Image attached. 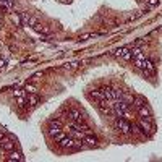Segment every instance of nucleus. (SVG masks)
Returning a JSON list of instances; mask_svg holds the SVG:
<instances>
[{
  "label": "nucleus",
  "instance_id": "nucleus-26",
  "mask_svg": "<svg viewBox=\"0 0 162 162\" xmlns=\"http://www.w3.org/2000/svg\"><path fill=\"white\" fill-rule=\"evenodd\" d=\"M4 135H5V131H4V130H0V141L4 139Z\"/></svg>",
  "mask_w": 162,
  "mask_h": 162
},
{
  "label": "nucleus",
  "instance_id": "nucleus-11",
  "mask_svg": "<svg viewBox=\"0 0 162 162\" xmlns=\"http://www.w3.org/2000/svg\"><path fill=\"white\" fill-rule=\"evenodd\" d=\"M23 159H25V157H23L21 152L15 151V149H13V151H10V154H8V161H11V162H13V161H23Z\"/></svg>",
  "mask_w": 162,
  "mask_h": 162
},
{
  "label": "nucleus",
  "instance_id": "nucleus-15",
  "mask_svg": "<svg viewBox=\"0 0 162 162\" xmlns=\"http://www.w3.org/2000/svg\"><path fill=\"white\" fill-rule=\"evenodd\" d=\"M32 28H34L37 32H42V34H50V31H49V29H47V28H44V26H42V25H39V23H37L36 26H32Z\"/></svg>",
  "mask_w": 162,
  "mask_h": 162
},
{
  "label": "nucleus",
  "instance_id": "nucleus-6",
  "mask_svg": "<svg viewBox=\"0 0 162 162\" xmlns=\"http://www.w3.org/2000/svg\"><path fill=\"white\" fill-rule=\"evenodd\" d=\"M58 131H62V122H58V120H52L49 125V133L52 135H57Z\"/></svg>",
  "mask_w": 162,
  "mask_h": 162
},
{
  "label": "nucleus",
  "instance_id": "nucleus-9",
  "mask_svg": "<svg viewBox=\"0 0 162 162\" xmlns=\"http://www.w3.org/2000/svg\"><path fill=\"white\" fill-rule=\"evenodd\" d=\"M0 146H2V149H5V151H13L15 149V141L11 139H2L0 141Z\"/></svg>",
  "mask_w": 162,
  "mask_h": 162
},
{
  "label": "nucleus",
  "instance_id": "nucleus-12",
  "mask_svg": "<svg viewBox=\"0 0 162 162\" xmlns=\"http://www.w3.org/2000/svg\"><path fill=\"white\" fill-rule=\"evenodd\" d=\"M83 141H85V143H88V144H91V146H96V144H97V139H96V136H92L91 133H85Z\"/></svg>",
  "mask_w": 162,
  "mask_h": 162
},
{
  "label": "nucleus",
  "instance_id": "nucleus-10",
  "mask_svg": "<svg viewBox=\"0 0 162 162\" xmlns=\"http://www.w3.org/2000/svg\"><path fill=\"white\" fill-rule=\"evenodd\" d=\"M58 144L62 146V148L73 149V148H75V139H73V138H67V136H65L63 139H62V141H60V143H58Z\"/></svg>",
  "mask_w": 162,
  "mask_h": 162
},
{
  "label": "nucleus",
  "instance_id": "nucleus-25",
  "mask_svg": "<svg viewBox=\"0 0 162 162\" xmlns=\"http://www.w3.org/2000/svg\"><path fill=\"white\" fill-rule=\"evenodd\" d=\"M4 67H5V60L0 58V68H4Z\"/></svg>",
  "mask_w": 162,
  "mask_h": 162
},
{
  "label": "nucleus",
  "instance_id": "nucleus-3",
  "mask_svg": "<svg viewBox=\"0 0 162 162\" xmlns=\"http://www.w3.org/2000/svg\"><path fill=\"white\" fill-rule=\"evenodd\" d=\"M113 101H107V99H102V101H99L97 102V107H99V110L102 113H110L113 110Z\"/></svg>",
  "mask_w": 162,
  "mask_h": 162
},
{
  "label": "nucleus",
  "instance_id": "nucleus-13",
  "mask_svg": "<svg viewBox=\"0 0 162 162\" xmlns=\"http://www.w3.org/2000/svg\"><path fill=\"white\" fill-rule=\"evenodd\" d=\"M101 91L104 92V97H106L107 101H113V89L112 88H102Z\"/></svg>",
  "mask_w": 162,
  "mask_h": 162
},
{
  "label": "nucleus",
  "instance_id": "nucleus-18",
  "mask_svg": "<svg viewBox=\"0 0 162 162\" xmlns=\"http://www.w3.org/2000/svg\"><path fill=\"white\" fill-rule=\"evenodd\" d=\"M99 34H96V32H85V34H81L80 39L81 41H86V39H91V37H97Z\"/></svg>",
  "mask_w": 162,
  "mask_h": 162
},
{
  "label": "nucleus",
  "instance_id": "nucleus-5",
  "mask_svg": "<svg viewBox=\"0 0 162 162\" xmlns=\"http://www.w3.org/2000/svg\"><path fill=\"white\" fill-rule=\"evenodd\" d=\"M115 55L120 57V58H125V60H131L133 55H131V50L128 47H120V49L115 50Z\"/></svg>",
  "mask_w": 162,
  "mask_h": 162
},
{
  "label": "nucleus",
  "instance_id": "nucleus-23",
  "mask_svg": "<svg viewBox=\"0 0 162 162\" xmlns=\"http://www.w3.org/2000/svg\"><path fill=\"white\" fill-rule=\"evenodd\" d=\"M76 67H78L76 62H71V63H67V65H65V68H67V70H73V68H76Z\"/></svg>",
  "mask_w": 162,
  "mask_h": 162
},
{
  "label": "nucleus",
  "instance_id": "nucleus-22",
  "mask_svg": "<svg viewBox=\"0 0 162 162\" xmlns=\"http://www.w3.org/2000/svg\"><path fill=\"white\" fill-rule=\"evenodd\" d=\"M146 5H149V7H157L159 5V0H144Z\"/></svg>",
  "mask_w": 162,
  "mask_h": 162
},
{
  "label": "nucleus",
  "instance_id": "nucleus-7",
  "mask_svg": "<svg viewBox=\"0 0 162 162\" xmlns=\"http://www.w3.org/2000/svg\"><path fill=\"white\" fill-rule=\"evenodd\" d=\"M68 118L73 120V122H83V120H85V117H83V113H81L80 110L71 109L70 112H68Z\"/></svg>",
  "mask_w": 162,
  "mask_h": 162
},
{
  "label": "nucleus",
  "instance_id": "nucleus-14",
  "mask_svg": "<svg viewBox=\"0 0 162 162\" xmlns=\"http://www.w3.org/2000/svg\"><path fill=\"white\" fill-rule=\"evenodd\" d=\"M91 97H94V99H97V101H102V99H106L104 97V92L101 91V89H94V91H91Z\"/></svg>",
  "mask_w": 162,
  "mask_h": 162
},
{
  "label": "nucleus",
  "instance_id": "nucleus-19",
  "mask_svg": "<svg viewBox=\"0 0 162 162\" xmlns=\"http://www.w3.org/2000/svg\"><path fill=\"white\" fill-rule=\"evenodd\" d=\"M25 91H26V94H36V91H37V89H36V86H32V85H26L25 86Z\"/></svg>",
  "mask_w": 162,
  "mask_h": 162
},
{
  "label": "nucleus",
  "instance_id": "nucleus-8",
  "mask_svg": "<svg viewBox=\"0 0 162 162\" xmlns=\"http://www.w3.org/2000/svg\"><path fill=\"white\" fill-rule=\"evenodd\" d=\"M136 110H138V115H139L141 118L149 120V122H151V110H149L146 106H141L139 109H136Z\"/></svg>",
  "mask_w": 162,
  "mask_h": 162
},
{
  "label": "nucleus",
  "instance_id": "nucleus-24",
  "mask_svg": "<svg viewBox=\"0 0 162 162\" xmlns=\"http://www.w3.org/2000/svg\"><path fill=\"white\" fill-rule=\"evenodd\" d=\"M26 104V96H23V97H18V106L23 107Z\"/></svg>",
  "mask_w": 162,
  "mask_h": 162
},
{
  "label": "nucleus",
  "instance_id": "nucleus-17",
  "mask_svg": "<svg viewBox=\"0 0 162 162\" xmlns=\"http://www.w3.org/2000/svg\"><path fill=\"white\" fill-rule=\"evenodd\" d=\"M133 106L136 107V109H139L141 106H146V101L143 97H138V99H135V101H133Z\"/></svg>",
  "mask_w": 162,
  "mask_h": 162
},
{
  "label": "nucleus",
  "instance_id": "nucleus-20",
  "mask_svg": "<svg viewBox=\"0 0 162 162\" xmlns=\"http://www.w3.org/2000/svg\"><path fill=\"white\" fill-rule=\"evenodd\" d=\"M65 136H67V135H65L63 131H58L57 135H54V139H55V143H60V141L63 139Z\"/></svg>",
  "mask_w": 162,
  "mask_h": 162
},
{
  "label": "nucleus",
  "instance_id": "nucleus-4",
  "mask_svg": "<svg viewBox=\"0 0 162 162\" xmlns=\"http://www.w3.org/2000/svg\"><path fill=\"white\" fill-rule=\"evenodd\" d=\"M138 130H141L144 135H149L152 133V125L149 123V120H144V118H141L139 120V125H136Z\"/></svg>",
  "mask_w": 162,
  "mask_h": 162
},
{
  "label": "nucleus",
  "instance_id": "nucleus-21",
  "mask_svg": "<svg viewBox=\"0 0 162 162\" xmlns=\"http://www.w3.org/2000/svg\"><path fill=\"white\" fill-rule=\"evenodd\" d=\"M13 96H15V97H23V96H26V91H25V89H15V91H13Z\"/></svg>",
  "mask_w": 162,
  "mask_h": 162
},
{
  "label": "nucleus",
  "instance_id": "nucleus-2",
  "mask_svg": "<svg viewBox=\"0 0 162 162\" xmlns=\"http://www.w3.org/2000/svg\"><path fill=\"white\" fill-rule=\"evenodd\" d=\"M115 128H117L118 131H122L123 135H128V133L131 131L130 123H128L125 118H118V120H117V122H115Z\"/></svg>",
  "mask_w": 162,
  "mask_h": 162
},
{
  "label": "nucleus",
  "instance_id": "nucleus-16",
  "mask_svg": "<svg viewBox=\"0 0 162 162\" xmlns=\"http://www.w3.org/2000/svg\"><path fill=\"white\" fill-rule=\"evenodd\" d=\"M37 102H39V97L36 94H29L28 96V104H29V106H36Z\"/></svg>",
  "mask_w": 162,
  "mask_h": 162
},
{
  "label": "nucleus",
  "instance_id": "nucleus-1",
  "mask_svg": "<svg viewBox=\"0 0 162 162\" xmlns=\"http://www.w3.org/2000/svg\"><path fill=\"white\" fill-rule=\"evenodd\" d=\"M127 110H128V104L125 102V101H122V99L113 101V112H115L118 117H123Z\"/></svg>",
  "mask_w": 162,
  "mask_h": 162
}]
</instances>
